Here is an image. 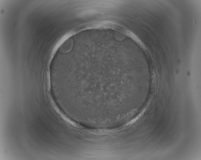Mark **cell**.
I'll return each mask as SVG.
<instances>
[{"label":"cell","instance_id":"obj_1","mask_svg":"<svg viewBox=\"0 0 201 160\" xmlns=\"http://www.w3.org/2000/svg\"><path fill=\"white\" fill-rule=\"evenodd\" d=\"M72 45V40L69 39L62 46L60 49V51L63 53H68L71 50Z\"/></svg>","mask_w":201,"mask_h":160}]
</instances>
